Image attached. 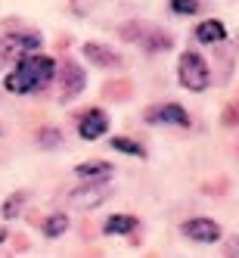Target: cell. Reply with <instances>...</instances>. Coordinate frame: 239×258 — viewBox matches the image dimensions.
<instances>
[{"instance_id":"cell-1","label":"cell","mask_w":239,"mask_h":258,"mask_svg":"<svg viewBox=\"0 0 239 258\" xmlns=\"http://www.w3.org/2000/svg\"><path fill=\"white\" fill-rule=\"evenodd\" d=\"M53 75H56V62L34 50V53L19 56V66L4 78V87L10 90V94H34V90L47 87Z\"/></svg>"},{"instance_id":"cell-2","label":"cell","mask_w":239,"mask_h":258,"mask_svg":"<svg viewBox=\"0 0 239 258\" xmlns=\"http://www.w3.org/2000/svg\"><path fill=\"white\" fill-rule=\"evenodd\" d=\"M177 78H180V84L187 87V90H193V94H202V90L208 87V81H211L208 62L202 59L199 53L183 50L180 59H177Z\"/></svg>"},{"instance_id":"cell-3","label":"cell","mask_w":239,"mask_h":258,"mask_svg":"<svg viewBox=\"0 0 239 258\" xmlns=\"http://www.w3.org/2000/svg\"><path fill=\"white\" fill-rule=\"evenodd\" d=\"M41 47V34L38 31H10L0 41V56L4 59H19L25 53H34Z\"/></svg>"},{"instance_id":"cell-4","label":"cell","mask_w":239,"mask_h":258,"mask_svg":"<svg viewBox=\"0 0 239 258\" xmlns=\"http://www.w3.org/2000/svg\"><path fill=\"white\" fill-rule=\"evenodd\" d=\"M146 121H149V124H177V127H187L190 115H187V109L177 106V103H162V106L146 109Z\"/></svg>"},{"instance_id":"cell-5","label":"cell","mask_w":239,"mask_h":258,"mask_svg":"<svg viewBox=\"0 0 239 258\" xmlns=\"http://www.w3.org/2000/svg\"><path fill=\"white\" fill-rule=\"evenodd\" d=\"M180 230L187 239H193V243H217L220 239V224L211 218H190Z\"/></svg>"},{"instance_id":"cell-6","label":"cell","mask_w":239,"mask_h":258,"mask_svg":"<svg viewBox=\"0 0 239 258\" xmlns=\"http://www.w3.org/2000/svg\"><path fill=\"white\" fill-rule=\"evenodd\" d=\"M106 196H109V180H87V187L71 190L68 199H71V206H78V209H94Z\"/></svg>"},{"instance_id":"cell-7","label":"cell","mask_w":239,"mask_h":258,"mask_svg":"<svg viewBox=\"0 0 239 258\" xmlns=\"http://www.w3.org/2000/svg\"><path fill=\"white\" fill-rule=\"evenodd\" d=\"M109 131V115L103 112V109H90V112H84V118L78 121V134L84 140H97Z\"/></svg>"},{"instance_id":"cell-8","label":"cell","mask_w":239,"mask_h":258,"mask_svg":"<svg viewBox=\"0 0 239 258\" xmlns=\"http://www.w3.org/2000/svg\"><path fill=\"white\" fill-rule=\"evenodd\" d=\"M84 56L94 62V66H100V69H115V66H121L118 53L112 47H106V44H97V41H87L84 44Z\"/></svg>"},{"instance_id":"cell-9","label":"cell","mask_w":239,"mask_h":258,"mask_svg":"<svg viewBox=\"0 0 239 258\" xmlns=\"http://www.w3.org/2000/svg\"><path fill=\"white\" fill-rule=\"evenodd\" d=\"M84 69L78 62H65L62 66V100H71V97H78L81 90H84Z\"/></svg>"},{"instance_id":"cell-10","label":"cell","mask_w":239,"mask_h":258,"mask_svg":"<svg viewBox=\"0 0 239 258\" xmlns=\"http://www.w3.org/2000/svg\"><path fill=\"white\" fill-rule=\"evenodd\" d=\"M227 38V28L224 22H217V19H205V22H199L196 28V41L199 44H220Z\"/></svg>"},{"instance_id":"cell-11","label":"cell","mask_w":239,"mask_h":258,"mask_svg":"<svg viewBox=\"0 0 239 258\" xmlns=\"http://www.w3.org/2000/svg\"><path fill=\"white\" fill-rule=\"evenodd\" d=\"M140 44H143V50L146 53H162V50H171V34H165L162 28H146L143 34H140Z\"/></svg>"},{"instance_id":"cell-12","label":"cell","mask_w":239,"mask_h":258,"mask_svg":"<svg viewBox=\"0 0 239 258\" xmlns=\"http://www.w3.org/2000/svg\"><path fill=\"white\" fill-rule=\"evenodd\" d=\"M75 174H78L81 180H109V177H112V165H109V162H100V159L81 162L78 168H75Z\"/></svg>"},{"instance_id":"cell-13","label":"cell","mask_w":239,"mask_h":258,"mask_svg":"<svg viewBox=\"0 0 239 258\" xmlns=\"http://www.w3.org/2000/svg\"><path fill=\"white\" fill-rule=\"evenodd\" d=\"M103 230H106L109 236H124V233H134V230H137V218H134V215H112V218H106Z\"/></svg>"},{"instance_id":"cell-14","label":"cell","mask_w":239,"mask_h":258,"mask_svg":"<svg viewBox=\"0 0 239 258\" xmlns=\"http://www.w3.org/2000/svg\"><path fill=\"white\" fill-rule=\"evenodd\" d=\"M112 150L127 153V156H137V159H143V156H146V150H143L137 140H131V137H115V140H112Z\"/></svg>"},{"instance_id":"cell-15","label":"cell","mask_w":239,"mask_h":258,"mask_svg":"<svg viewBox=\"0 0 239 258\" xmlns=\"http://www.w3.org/2000/svg\"><path fill=\"white\" fill-rule=\"evenodd\" d=\"M65 227H68V218H65V215H53V218H47V221H44V236L56 239V236H62V233H65Z\"/></svg>"},{"instance_id":"cell-16","label":"cell","mask_w":239,"mask_h":258,"mask_svg":"<svg viewBox=\"0 0 239 258\" xmlns=\"http://www.w3.org/2000/svg\"><path fill=\"white\" fill-rule=\"evenodd\" d=\"M25 199H28V196H25L22 190H19V193H13V196L4 202V218H16V215H19V212L25 209Z\"/></svg>"},{"instance_id":"cell-17","label":"cell","mask_w":239,"mask_h":258,"mask_svg":"<svg viewBox=\"0 0 239 258\" xmlns=\"http://www.w3.org/2000/svg\"><path fill=\"white\" fill-rule=\"evenodd\" d=\"M199 0H171V10L177 13V16H193V13H199Z\"/></svg>"},{"instance_id":"cell-18","label":"cell","mask_w":239,"mask_h":258,"mask_svg":"<svg viewBox=\"0 0 239 258\" xmlns=\"http://www.w3.org/2000/svg\"><path fill=\"white\" fill-rule=\"evenodd\" d=\"M38 143L41 146H59L62 143V134L56 131V127H44V131L38 134Z\"/></svg>"},{"instance_id":"cell-19","label":"cell","mask_w":239,"mask_h":258,"mask_svg":"<svg viewBox=\"0 0 239 258\" xmlns=\"http://www.w3.org/2000/svg\"><path fill=\"white\" fill-rule=\"evenodd\" d=\"M4 239H7V230H0V243H4Z\"/></svg>"}]
</instances>
